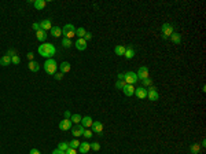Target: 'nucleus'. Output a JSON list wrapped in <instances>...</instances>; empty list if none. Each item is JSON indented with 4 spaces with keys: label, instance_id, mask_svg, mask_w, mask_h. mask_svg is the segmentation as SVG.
<instances>
[{
    "label": "nucleus",
    "instance_id": "41",
    "mask_svg": "<svg viewBox=\"0 0 206 154\" xmlns=\"http://www.w3.org/2000/svg\"><path fill=\"white\" fill-rule=\"evenodd\" d=\"M63 116H65V118H67V120H70V117H71V113H70V112H69V110H65Z\"/></svg>",
    "mask_w": 206,
    "mask_h": 154
},
{
    "label": "nucleus",
    "instance_id": "28",
    "mask_svg": "<svg viewBox=\"0 0 206 154\" xmlns=\"http://www.w3.org/2000/svg\"><path fill=\"white\" fill-rule=\"evenodd\" d=\"M85 33H87V31H85L84 28H79V29L76 31V35L79 36V38H84V36H85Z\"/></svg>",
    "mask_w": 206,
    "mask_h": 154
},
{
    "label": "nucleus",
    "instance_id": "9",
    "mask_svg": "<svg viewBox=\"0 0 206 154\" xmlns=\"http://www.w3.org/2000/svg\"><path fill=\"white\" fill-rule=\"evenodd\" d=\"M135 95L139 98V99H144V98H147V88H144V87H139V88H136Z\"/></svg>",
    "mask_w": 206,
    "mask_h": 154
},
{
    "label": "nucleus",
    "instance_id": "8",
    "mask_svg": "<svg viewBox=\"0 0 206 154\" xmlns=\"http://www.w3.org/2000/svg\"><path fill=\"white\" fill-rule=\"evenodd\" d=\"M84 129H85V128H84L81 124H77V125L71 129V133H73V136H74V138L77 139L79 136H81V135L84 133Z\"/></svg>",
    "mask_w": 206,
    "mask_h": 154
},
{
    "label": "nucleus",
    "instance_id": "38",
    "mask_svg": "<svg viewBox=\"0 0 206 154\" xmlns=\"http://www.w3.org/2000/svg\"><path fill=\"white\" fill-rule=\"evenodd\" d=\"M91 38H92V33H89V32H87V33H85V36H84V40H85V41H89V40H91Z\"/></svg>",
    "mask_w": 206,
    "mask_h": 154
},
{
    "label": "nucleus",
    "instance_id": "46",
    "mask_svg": "<svg viewBox=\"0 0 206 154\" xmlns=\"http://www.w3.org/2000/svg\"><path fill=\"white\" fill-rule=\"evenodd\" d=\"M118 80H124V73H118Z\"/></svg>",
    "mask_w": 206,
    "mask_h": 154
},
{
    "label": "nucleus",
    "instance_id": "3",
    "mask_svg": "<svg viewBox=\"0 0 206 154\" xmlns=\"http://www.w3.org/2000/svg\"><path fill=\"white\" fill-rule=\"evenodd\" d=\"M62 35H63L66 38H73L76 36V28L71 25V23H67V25H65V28L62 29Z\"/></svg>",
    "mask_w": 206,
    "mask_h": 154
},
{
    "label": "nucleus",
    "instance_id": "35",
    "mask_svg": "<svg viewBox=\"0 0 206 154\" xmlns=\"http://www.w3.org/2000/svg\"><path fill=\"white\" fill-rule=\"evenodd\" d=\"M19 62H21V59H19L18 55H15V56L11 58V63H14V65H19Z\"/></svg>",
    "mask_w": 206,
    "mask_h": 154
},
{
    "label": "nucleus",
    "instance_id": "45",
    "mask_svg": "<svg viewBox=\"0 0 206 154\" xmlns=\"http://www.w3.org/2000/svg\"><path fill=\"white\" fill-rule=\"evenodd\" d=\"M29 154H40V151L37 150V149H32V150L29 151Z\"/></svg>",
    "mask_w": 206,
    "mask_h": 154
},
{
    "label": "nucleus",
    "instance_id": "44",
    "mask_svg": "<svg viewBox=\"0 0 206 154\" xmlns=\"http://www.w3.org/2000/svg\"><path fill=\"white\" fill-rule=\"evenodd\" d=\"M26 56H28V59H29V62H30V61H33V56H34V55H33V52H28Z\"/></svg>",
    "mask_w": 206,
    "mask_h": 154
},
{
    "label": "nucleus",
    "instance_id": "14",
    "mask_svg": "<svg viewBox=\"0 0 206 154\" xmlns=\"http://www.w3.org/2000/svg\"><path fill=\"white\" fill-rule=\"evenodd\" d=\"M51 28H52V22H51L50 19H44V21L40 22V29H41V31H44V32L51 31Z\"/></svg>",
    "mask_w": 206,
    "mask_h": 154
},
{
    "label": "nucleus",
    "instance_id": "36",
    "mask_svg": "<svg viewBox=\"0 0 206 154\" xmlns=\"http://www.w3.org/2000/svg\"><path fill=\"white\" fill-rule=\"evenodd\" d=\"M91 149L95 150V151H99V150H100V145H99V143H92V145H91Z\"/></svg>",
    "mask_w": 206,
    "mask_h": 154
},
{
    "label": "nucleus",
    "instance_id": "40",
    "mask_svg": "<svg viewBox=\"0 0 206 154\" xmlns=\"http://www.w3.org/2000/svg\"><path fill=\"white\" fill-rule=\"evenodd\" d=\"M66 154H77V150H76V149H70V147H69V149L66 150Z\"/></svg>",
    "mask_w": 206,
    "mask_h": 154
},
{
    "label": "nucleus",
    "instance_id": "42",
    "mask_svg": "<svg viewBox=\"0 0 206 154\" xmlns=\"http://www.w3.org/2000/svg\"><path fill=\"white\" fill-rule=\"evenodd\" d=\"M52 154H66V151H62V150H59V149H55Z\"/></svg>",
    "mask_w": 206,
    "mask_h": 154
},
{
    "label": "nucleus",
    "instance_id": "19",
    "mask_svg": "<svg viewBox=\"0 0 206 154\" xmlns=\"http://www.w3.org/2000/svg\"><path fill=\"white\" fill-rule=\"evenodd\" d=\"M61 35H62V29L59 26H52L51 28V36L52 37H59Z\"/></svg>",
    "mask_w": 206,
    "mask_h": 154
},
{
    "label": "nucleus",
    "instance_id": "1",
    "mask_svg": "<svg viewBox=\"0 0 206 154\" xmlns=\"http://www.w3.org/2000/svg\"><path fill=\"white\" fill-rule=\"evenodd\" d=\"M39 54L43 56V58H48V59H51L56 52V48L54 44H51V43H44V44H41L39 47Z\"/></svg>",
    "mask_w": 206,
    "mask_h": 154
},
{
    "label": "nucleus",
    "instance_id": "20",
    "mask_svg": "<svg viewBox=\"0 0 206 154\" xmlns=\"http://www.w3.org/2000/svg\"><path fill=\"white\" fill-rule=\"evenodd\" d=\"M170 40L173 41L174 44H180L182 43V36H180V33H172V36H170Z\"/></svg>",
    "mask_w": 206,
    "mask_h": 154
},
{
    "label": "nucleus",
    "instance_id": "25",
    "mask_svg": "<svg viewBox=\"0 0 206 154\" xmlns=\"http://www.w3.org/2000/svg\"><path fill=\"white\" fill-rule=\"evenodd\" d=\"M190 151H191V154H199V151H201V145H198V143L191 145V146H190Z\"/></svg>",
    "mask_w": 206,
    "mask_h": 154
},
{
    "label": "nucleus",
    "instance_id": "24",
    "mask_svg": "<svg viewBox=\"0 0 206 154\" xmlns=\"http://www.w3.org/2000/svg\"><path fill=\"white\" fill-rule=\"evenodd\" d=\"M39 69H40V65L36 61L29 62V70H30V72H39Z\"/></svg>",
    "mask_w": 206,
    "mask_h": 154
},
{
    "label": "nucleus",
    "instance_id": "26",
    "mask_svg": "<svg viewBox=\"0 0 206 154\" xmlns=\"http://www.w3.org/2000/svg\"><path fill=\"white\" fill-rule=\"evenodd\" d=\"M125 48L127 47H124V46H117L116 48H114V52H116V55H124L125 54Z\"/></svg>",
    "mask_w": 206,
    "mask_h": 154
},
{
    "label": "nucleus",
    "instance_id": "16",
    "mask_svg": "<svg viewBox=\"0 0 206 154\" xmlns=\"http://www.w3.org/2000/svg\"><path fill=\"white\" fill-rule=\"evenodd\" d=\"M89 150H91V145H89L88 142H83V143H80V146H79V151H80V153L85 154V153H88Z\"/></svg>",
    "mask_w": 206,
    "mask_h": 154
},
{
    "label": "nucleus",
    "instance_id": "6",
    "mask_svg": "<svg viewBox=\"0 0 206 154\" xmlns=\"http://www.w3.org/2000/svg\"><path fill=\"white\" fill-rule=\"evenodd\" d=\"M136 76H137V78H139V80L149 78V69H147V66H142V68H139L137 73H136Z\"/></svg>",
    "mask_w": 206,
    "mask_h": 154
},
{
    "label": "nucleus",
    "instance_id": "15",
    "mask_svg": "<svg viewBox=\"0 0 206 154\" xmlns=\"http://www.w3.org/2000/svg\"><path fill=\"white\" fill-rule=\"evenodd\" d=\"M135 90L136 88L132 84H127L124 88H122V91H124V94H125L127 96H132V95L135 94Z\"/></svg>",
    "mask_w": 206,
    "mask_h": 154
},
{
    "label": "nucleus",
    "instance_id": "34",
    "mask_svg": "<svg viewBox=\"0 0 206 154\" xmlns=\"http://www.w3.org/2000/svg\"><path fill=\"white\" fill-rule=\"evenodd\" d=\"M142 83H143L142 87H144V88H146V87H151V85H153V81H151L150 77H149V78H144V80H142Z\"/></svg>",
    "mask_w": 206,
    "mask_h": 154
},
{
    "label": "nucleus",
    "instance_id": "22",
    "mask_svg": "<svg viewBox=\"0 0 206 154\" xmlns=\"http://www.w3.org/2000/svg\"><path fill=\"white\" fill-rule=\"evenodd\" d=\"M36 37L39 38L40 41H43V43H44V41H46V38H47V33H46L44 31H41V29H40V31L36 32Z\"/></svg>",
    "mask_w": 206,
    "mask_h": 154
},
{
    "label": "nucleus",
    "instance_id": "13",
    "mask_svg": "<svg viewBox=\"0 0 206 154\" xmlns=\"http://www.w3.org/2000/svg\"><path fill=\"white\" fill-rule=\"evenodd\" d=\"M92 124H94V120H92V117H89V116H85V117L81 118V125H83L84 128L92 127Z\"/></svg>",
    "mask_w": 206,
    "mask_h": 154
},
{
    "label": "nucleus",
    "instance_id": "31",
    "mask_svg": "<svg viewBox=\"0 0 206 154\" xmlns=\"http://www.w3.org/2000/svg\"><path fill=\"white\" fill-rule=\"evenodd\" d=\"M92 135H94V132L91 131L89 128H87V129H84V133H83V136L85 139H91L92 138Z\"/></svg>",
    "mask_w": 206,
    "mask_h": 154
},
{
    "label": "nucleus",
    "instance_id": "10",
    "mask_svg": "<svg viewBox=\"0 0 206 154\" xmlns=\"http://www.w3.org/2000/svg\"><path fill=\"white\" fill-rule=\"evenodd\" d=\"M70 128H71V121L67 120V118H63V120L59 123V129H61V131H67V129H70Z\"/></svg>",
    "mask_w": 206,
    "mask_h": 154
},
{
    "label": "nucleus",
    "instance_id": "7",
    "mask_svg": "<svg viewBox=\"0 0 206 154\" xmlns=\"http://www.w3.org/2000/svg\"><path fill=\"white\" fill-rule=\"evenodd\" d=\"M147 98L150 100H158V98H159V95H158V92H157V90L151 85L150 88L147 90Z\"/></svg>",
    "mask_w": 206,
    "mask_h": 154
},
{
    "label": "nucleus",
    "instance_id": "2",
    "mask_svg": "<svg viewBox=\"0 0 206 154\" xmlns=\"http://www.w3.org/2000/svg\"><path fill=\"white\" fill-rule=\"evenodd\" d=\"M56 69H58V65H56V62H55V59H47L46 61V63H44V70L47 72L48 74H55L56 73Z\"/></svg>",
    "mask_w": 206,
    "mask_h": 154
},
{
    "label": "nucleus",
    "instance_id": "43",
    "mask_svg": "<svg viewBox=\"0 0 206 154\" xmlns=\"http://www.w3.org/2000/svg\"><path fill=\"white\" fill-rule=\"evenodd\" d=\"M34 31L37 32V31H40V23H33V26H32Z\"/></svg>",
    "mask_w": 206,
    "mask_h": 154
},
{
    "label": "nucleus",
    "instance_id": "23",
    "mask_svg": "<svg viewBox=\"0 0 206 154\" xmlns=\"http://www.w3.org/2000/svg\"><path fill=\"white\" fill-rule=\"evenodd\" d=\"M59 69H61V73H67V72H70V63L69 62H63L61 66H59Z\"/></svg>",
    "mask_w": 206,
    "mask_h": 154
},
{
    "label": "nucleus",
    "instance_id": "29",
    "mask_svg": "<svg viewBox=\"0 0 206 154\" xmlns=\"http://www.w3.org/2000/svg\"><path fill=\"white\" fill-rule=\"evenodd\" d=\"M80 143H81V142H79V139H73L71 142H69V147H70V149H77V147L80 146Z\"/></svg>",
    "mask_w": 206,
    "mask_h": 154
},
{
    "label": "nucleus",
    "instance_id": "17",
    "mask_svg": "<svg viewBox=\"0 0 206 154\" xmlns=\"http://www.w3.org/2000/svg\"><path fill=\"white\" fill-rule=\"evenodd\" d=\"M124 56H125L127 59H132V58L135 56V50H133L132 47H127V48H125V54H124Z\"/></svg>",
    "mask_w": 206,
    "mask_h": 154
},
{
    "label": "nucleus",
    "instance_id": "21",
    "mask_svg": "<svg viewBox=\"0 0 206 154\" xmlns=\"http://www.w3.org/2000/svg\"><path fill=\"white\" fill-rule=\"evenodd\" d=\"M11 63V58L8 56V55H3L1 58H0V65L1 66H8Z\"/></svg>",
    "mask_w": 206,
    "mask_h": 154
},
{
    "label": "nucleus",
    "instance_id": "12",
    "mask_svg": "<svg viewBox=\"0 0 206 154\" xmlns=\"http://www.w3.org/2000/svg\"><path fill=\"white\" fill-rule=\"evenodd\" d=\"M74 46H76V48H77L79 51H84V50L87 48L88 43L84 40V38H77V41L74 43Z\"/></svg>",
    "mask_w": 206,
    "mask_h": 154
},
{
    "label": "nucleus",
    "instance_id": "5",
    "mask_svg": "<svg viewBox=\"0 0 206 154\" xmlns=\"http://www.w3.org/2000/svg\"><path fill=\"white\" fill-rule=\"evenodd\" d=\"M161 32H162V38H169L172 36V33H173V26L170 25V23H164L162 25V28H161Z\"/></svg>",
    "mask_w": 206,
    "mask_h": 154
},
{
    "label": "nucleus",
    "instance_id": "4",
    "mask_svg": "<svg viewBox=\"0 0 206 154\" xmlns=\"http://www.w3.org/2000/svg\"><path fill=\"white\" fill-rule=\"evenodd\" d=\"M124 80H125V83L127 84H136L137 81H139V78H137V76H136L135 72H132V70H129V72H127V73H124Z\"/></svg>",
    "mask_w": 206,
    "mask_h": 154
},
{
    "label": "nucleus",
    "instance_id": "18",
    "mask_svg": "<svg viewBox=\"0 0 206 154\" xmlns=\"http://www.w3.org/2000/svg\"><path fill=\"white\" fill-rule=\"evenodd\" d=\"M33 6H34L36 10H43V8L47 6V1H46V0H36V1L33 3Z\"/></svg>",
    "mask_w": 206,
    "mask_h": 154
},
{
    "label": "nucleus",
    "instance_id": "30",
    "mask_svg": "<svg viewBox=\"0 0 206 154\" xmlns=\"http://www.w3.org/2000/svg\"><path fill=\"white\" fill-rule=\"evenodd\" d=\"M58 149L62 150V151H66V150L69 149V142H61V143L58 145Z\"/></svg>",
    "mask_w": 206,
    "mask_h": 154
},
{
    "label": "nucleus",
    "instance_id": "27",
    "mask_svg": "<svg viewBox=\"0 0 206 154\" xmlns=\"http://www.w3.org/2000/svg\"><path fill=\"white\" fill-rule=\"evenodd\" d=\"M81 116L80 114H71V117H70V121L71 123H74V124H80L81 123Z\"/></svg>",
    "mask_w": 206,
    "mask_h": 154
},
{
    "label": "nucleus",
    "instance_id": "39",
    "mask_svg": "<svg viewBox=\"0 0 206 154\" xmlns=\"http://www.w3.org/2000/svg\"><path fill=\"white\" fill-rule=\"evenodd\" d=\"M54 77H55V80H58V81H59V80H62V78H63V73H55V74H54Z\"/></svg>",
    "mask_w": 206,
    "mask_h": 154
},
{
    "label": "nucleus",
    "instance_id": "32",
    "mask_svg": "<svg viewBox=\"0 0 206 154\" xmlns=\"http://www.w3.org/2000/svg\"><path fill=\"white\" fill-rule=\"evenodd\" d=\"M62 46H63L65 48H70V47H71V40H70V38L63 37V40H62Z\"/></svg>",
    "mask_w": 206,
    "mask_h": 154
},
{
    "label": "nucleus",
    "instance_id": "11",
    "mask_svg": "<svg viewBox=\"0 0 206 154\" xmlns=\"http://www.w3.org/2000/svg\"><path fill=\"white\" fill-rule=\"evenodd\" d=\"M92 132H95L98 135H102L103 132V124L100 121H94L92 124Z\"/></svg>",
    "mask_w": 206,
    "mask_h": 154
},
{
    "label": "nucleus",
    "instance_id": "37",
    "mask_svg": "<svg viewBox=\"0 0 206 154\" xmlns=\"http://www.w3.org/2000/svg\"><path fill=\"white\" fill-rule=\"evenodd\" d=\"M7 55L10 56V58H13V56H15V55H17V51L11 48V50H8V51H7Z\"/></svg>",
    "mask_w": 206,
    "mask_h": 154
},
{
    "label": "nucleus",
    "instance_id": "33",
    "mask_svg": "<svg viewBox=\"0 0 206 154\" xmlns=\"http://www.w3.org/2000/svg\"><path fill=\"white\" fill-rule=\"evenodd\" d=\"M125 85H127L125 80H118V81L116 83V88H117V90H122V88H124Z\"/></svg>",
    "mask_w": 206,
    "mask_h": 154
}]
</instances>
